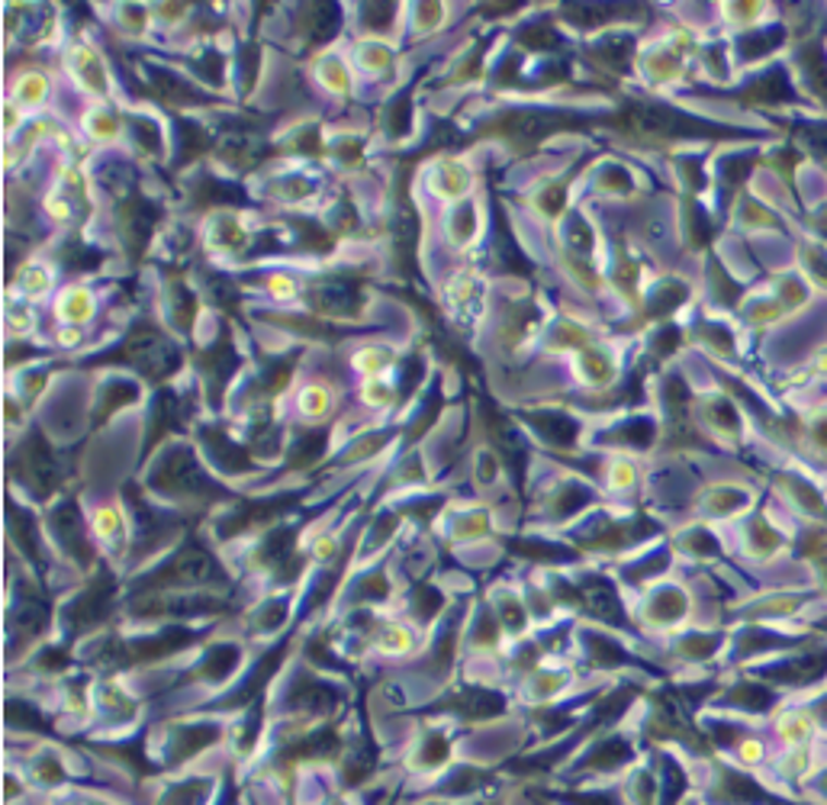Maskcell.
Here are the masks:
<instances>
[{
	"instance_id": "obj_36",
	"label": "cell",
	"mask_w": 827,
	"mask_h": 805,
	"mask_svg": "<svg viewBox=\"0 0 827 805\" xmlns=\"http://www.w3.org/2000/svg\"><path fill=\"white\" fill-rule=\"evenodd\" d=\"M290 222V229L296 232L293 235V242L300 245V248H309V252H329L332 248V232H326V225L323 222H313V220H287Z\"/></svg>"
},
{
	"instance_id": "obj_6",
	"label": "cell",
	"mask_w": 827,
	"mask_h": 805,
	"mask_svg": "<svg viewBox=\"0 0 827 805\" xmlns=\"http://www.w3.org/2000/svg\"><path fill=\"white\" fill-rule=\"evenodd\" d=\"M49 535L52 545L59 548V554L71 561L84 577L97 574V545H94V532L90 522L84 519V510L74 497H59L49 503Z\"/></svg>"
},
{
	"instance_id": "obj_8",
	"label": "cell",
	"mask_w": 827,
	"mask_h": 805,
	"mask_svg": "<svg viewBox=\"0 0 827 805\" xmlns=\"http://www.w3.org/2000/svg\"><path fill=\"white\" fill-rule=\"evenodd\" d=\"M248 564L255 574H268L277 584H293L306 564V558L300 554V525L277 522L271 528L258 532Z\"/></svg>"
},
{
	"instance_id": "obj_21",
	"label": "cell",
	"mask_w": 827,
	"mask_h": 805,
	"mask_svg": "<svg viewBox=\"0 0 827 805\" xmlns=\"http://www.w3.org/2000/svg\"><path fill=\"white\" fill-rule=\"evenodd\" d=\"M200 367L207 374V387L209 393H212V400H219L222 390H226V383L232 380V374L239 367V358L232 352V339H229V326L219 329V339H216V345H209V352L200 358Z\"/></svg>"
},
{
	"instance_id": "obj_30",
	"label": "cell",
	"mask_w": 827,
	"mask_h": 805,
	"mask_svg": "<svg viewBox=\"0 0 827 805\" xmlns=\"http://www.w3.org/2000/svg\"><path fill=\"white\" fill-rule=\"evenodd\" d=\"M390 599V577L384 568H370L367 574H357V581L348 586V606L351 609H370L377 602Z\"/></svg>"
},
{
	"instance_id": "obj_1",
	"label": "cell",
	"mask_w": 827,
	"mask_h": 805,
	"mask_svg": "<svg viewBox=\"0 0 827 805\" xmlns=\"http://www.w3.org/2000/svg\"><path fill=\"white\" fill-rule=\"evenodd\" d=\"M229 725L216 716L171 719L145 734V760L158 773H178L207 764L226 744Z\"/></svg>"
},
{
	"instance_id": "obj_40",
	"label": "cell",
	"mask_w": 827,
	"mask_h": 805,
	"mask_svg": "<svg viewBox=\"0 0 827 805\" xmlns=\"http://www.w3.org/2000/svg\"><path fill=\"white\" fill-rule=\"evenodd\" d=\"M197 200L200 204H245V194L232 184H222V181H212V178H204L197 184Z\"/></svg>"
},
{
	"instance_id": "obj_42",
	"label": "cell",
	"mask_w": 827,
	"mask_h": 805,
	"mask_svg": "<svg viewBox=\"0 0 827 805\" xmlns=\"http://www.w3.org/2000/svg\"><path fill=\"white\" fill-rule=\"evenodd\" d=\"M609 439L631 444V448H647L650 439H654V426L647 419H634V423H624L616 432H609Z\"/></svg>"
},
{
	"instance_id": "obj_22",
	"label": "cell",
	"mask_w": 827,
	"mask_h": 805,
	"mask_svg": "<svg viewBox=\"0 0 827 805\" xmlns=\"http://www.w3.org/2000/svg\"><path fill=\"white\" fill-rule=\"evenodd\" d=\"M3 722H7V732L13 734V737L20 734L26 741H36V737L49 734V729H52V722L42 712V706H36L29 699H20V696H10L3 703Z\"/></svg>"
},
{
	"instance_id": "obj_10",
	"label": "cell",
	"mask_w": 827,
	"mask_h": 805,
	"mask_svg": "<svg viewBox=\"0 0 827 805\" xmlns=\"http://www.w3.org/2000/svg\"><path fill=\"white\" fill-rule=\"evenodd\" d=\"M300 503V493H280V497H258V500H232L226 503V513L212 522V532L219 541L239 538L245 532H265L277 522H283V515L290 513Z\"/></svg>"
},
{
	"instance_id": "obj_24",
	"label": "cell",
	"mask_w": 827,
	"mask_h": 805,
	"mask_svg": "<svg viewBox=\"0 0 827 805\" xmlns=\"http://www.w3.org/2000/svg\"><path fill=\"white\" fill-rule=\"evenodd\" d=\"M576 599L589 609V615H596L599 622H621L624 612H621L619 593L616 586L609 584L606 577H589L583 584L576 586Z\"/></svg>"
},
{
	"instance_id": "obj_16",
	"label": "cell",
	"mask_w": 827,
	"mask_h": 805,
	"mask_svg": "<svg viewBox=\"0 0 827 805\" xmlns=\"http://www.w3.org/2000/svg\"><path fill=\"white\" fill-rule=\"evenodd\" d=\"M3 510H7V535H10V545H13L36 571H42V568H46L42 525L36 522V515L29 513V510H23L13 497H7Z\"/></svg>"
},
{
	"instance_id": "obj_15",
	"label": "cell",
	"mask_w": 827,
	"mask_h": 805,
	"mask_svg": "<svg viewBox=\"0 0 827 805\" xmlns=\"http://www.w3.org/2000/svg\"><path fill=\"white\" fill-rule=\"evenodd\" d=\"M361 281L351 278V275H339V278H326L319 284L309 288V306L319 309L323 316H339V319H348V316H357L361 313Z\"/></svg>"
},
{
	"instance_id": "obj_46",
	"label": "cell",
	"mask_w": 827,
	"mask_h": 805,
	"mask_svg": "<svg viewBox=\"0 0 827 805\" xmlns=\"http://www.w3.org/2000/svg\"><path fill=\"white\" fill-rule=\"evenodd\" d=\"M393 441V432H370L361 441H354V451H348L345 461H361V458H374L384 444Z\"/></svg>"
},
{
	"instance_id": "obj_25",
	"label": "cell",
	"mask_w": 827,
	"mask_h": 805,
	"mask_svg": "<svg viewBox=\"0 0 827 805\" xmlns=\"http://www.w3.org/2000/svg\"><path fill=\"white\" fill-rule=\"evenodd\" d=\"M563 126H573V120L570 117H557V113H512L499 130L509 139L535 143V139L551 136L554 130H563Z\"/></svg>"
},
{
	"instance_id": "obj_52",
	"label": "cell",
	"mask_w": 827,
	"mask_h": 805,
	"mask_svg": "<svg viewBox=\"0 0 827 805\" xmlns=\"http://www.w3.org/2000/svg\"><path fill=\"white\" fill-rule=\"evenodd\" d=\"M326 805H361V803H357V796H354V793H336V796H332Z\"/></svg>"
},
{
	"instance_id": "obj_3",
	"label": "cell",
	"mask_w": 827,
	"mask_h": 805,
	"mask_svg": "<svg viewBox=\"0 0 827 805\" xmlns=\"http://www.w3.org/2000/svg\"><path fill=\"white\" fill-rule=\"evenodd\" d=\"M145 487L151 490V497H165L171 503H200V507H212V503H232L235 497L219 487L207 471L200 467L197 454L187 444H174L165 448L148 477Z\"/></svg>"
},
{
	"instance_id": "obj_4",
	"label": "cell",
	"mask_w": 827,
	"mask_h": 805,
	"mask_svg": "<svg viewBox=\"0 0 827 805\" xmlns=\"http://www.w3.org/2000/svg\"><path fill=\"white\" fill-rule=\"evenodd\" d=\"M232 764H200L191 770L178 773H158L155 780H142L136 805H235V800L226 796V770Z\"/></svg>"
},
{
	"instance_id": "obj_12",
	"label": "cell",
	"mask_w": 827,
	"mask_h": 805,
	"mask_svg": "<svg viewBox=\"0 0 827 805\" xmlns=\"http://www.w3.org/2000/svg\"><path fill=\"white\" fill-rule=\"evenodd\" d=\"M56 609L49 606V599H42L33 589H23L13 596L10 612H7V651L10 658H23L52 625Z\"/></svg>"
},
{
	"instance_id": "obj_33",
	"label": "cell",
	"mask_w": 827,
	"mask_h": 805,
	"mask_svg": "<svg viewBox=\"0 0 827 805\" xmlns=\"http://www.w3.org/2000/svg\"><path fill=\"white\" fill-rule=\"evenodd\" d=\"M445 609V596L441 589L428 584V581H415L413 589H410V619L413 625H428L441 615Z\"/></svg>"
},
{
	"instance_id": "obj_41",
	"label": "cell",
	"mask_w": 827,
	"mask_h": 805,
	"mask_svg": "<svg viewBox=\"0 0 827 805\" xmlns=\"http://www.w3.org/2000/svg\"><path fill=\"white\" fill-rule=\"evenodd\" d=\"M207 130L200 126V123H194V120H181V161H191V158H197L200 151H207L209 148Z\"/></svg>"
},
{
	"instance_id": "obj_51",
	"label": "cell",
	"mask_w": 827,
	"mask_h": 805,
	"mask_svg": "<svg viewBox=\"0 0 827 805\" xmlns=\"http://www.w3.org/2000/svg\"><path fill=\"white\" fill-rule=\"evenodd\" d=\"M677 339H680V336H677V329H664V332H660V336L654 339V345H657V352L664 355V352L677 349Z\"/></svg>"
},
{
	"instance_id": "obj_44",
	"label": "cell",
	"mask_w": 827,
	"mask_h": 805,
	"mask_svg": "<svg viewBox=\"0 0 827 805\" xmlns=\"http://www.w3.org/2000/svg\"><path fill=\"white\" fill-rule=\"evenodd\" d=\"M293 365H296V355H290V358H271V362H265V370H262V380H265V387H268V390H280L283 383H290V377H293Z\"/></svg>"
},
{
	"instance_id": "obj_2",
	"label": "cell",
	"mask_w": 827,
	"mask_h": 805,
	"mask_svg": "<svg viewBox=\"0 0 827 805\" xmlns=\"http://www.w3.org/2000/svg\"><path fill=\"white\" fill-rule=\"evenodd\" d=\"M232 584L229 571L216 558V551L204 545L194 532L184 535V541L158 564L151 568L142 581L133 584V593L145 589H165V593H209V589H226Z\"/></svg>"
},
{
	"instance_id": "obj_38",
	"label": "cell",
	"mask_w": 827,
	"mask_h": 805,
	"mask_svg": "<svg viewBox=\"0 0 827 805\" xmlns=\"http://www.w3.org/2000/svg\"><path fill=\"white\" fill-rule=\"evenodd\" d=\"M59 258H62V265L71 268V271H94V268H100V261H104L100 248H94V245H87V242H81V239H71L69 245L59 252Z\"/></svg>"
},
{
	"instance_id": "obj_47",
	"label": "cell",
	"mask_w": 827,
	"mask_h": 805,
	"mask_svg": "<svg viewBox=\"0 0 827 805\" xmlns=\"http://www.w3.org/2000/svg\"><path fill=\"white\" fill-rule=\"evenodd\" d=\"M393 10H397L393 3H364L361 7V20L370 29H387L390 20H393Z\"/></svg>"
},
{
	"instance_id": "obj_27",
	"label": "cell",
	"mask_w": 827,
	"mask_h": 805,
	"mask_svg": "<svg viewBox=\"0 0 827 805\" xmlns=\"http://www.w3.org/2000/svg\"><path fill=\"white\" fill-rule=\"evenodd\" d=\"M222 155L229 158V161H239V164H245V168H252L255 161H262V158H268L271 155V146L262 139V133H255L248 123H239L235 130H229L226 136H222Z\"/></svg>"
},
{
	"instance_id": "obj_48",
	"label": "cell",
	"mask_w": 827,
	"mask_h": 805,
	"mask_svg": "<svg viewBox=\"0 0 827 805\" xmlns=\"http://www.w3.org/2000/svg\"><path fill=\"white\" fill-rule=\"evenodd\" d=\"M133 400H136V387H130V383H113V387H110V400H104L100 410H97V419L110 416L117 406H126V403H133Z\"/></svg>"
},
{
	"instance_id": "obj_18",
	"label": "cell",
	"mask_w": 827,
	"mask_h": 805,
	"mask_svg": "<svg viewBox=\"0 0 827 805\" xmlns=\"http://www.w3.org/2000/svg\"><path fill=\"white\" fill-rule=\"evenodd\" d=\"M158 220H161V210L151 200H145L142 194H130L123 200V207H120V232H123V242H126V248H130L133 258H142V252H145V245H148Z\"/></svg>"
},
{
	"instance_id": "obj_37",
	"label": "cell",
	"mask_w": 827,
	"mask_h": 805,
	"mask_svg": "<svg viewBox=\"0 0 827 805\" xmlns=\"http://www.w3.org/2000/svg\"><path fill=\"white\" fill-rule=\"evenodd\" d=\"M194 313H197L194 293L187 291V288H181V284H171L168 288V316H171V322L187 332L191 322H194Z\"/></svg>"
},
{
	"instance_id": "obj_35",
	"label": "cell",
	"mask_w": 827,
	"mask_h": 805,
	"mask_svg": "<svg viewBox=\"0 0 827 805\" xmlns=\"http://www.w3.org/2000/svg\"><path fill=\"white\" fill-rule=\"evenodd\" d=\"M528 419H532L535 432L545 441H551V444H570V441L576 439V423L567 419V416H557V413H535V416H528Z\"/></svg>"
},
{
	"instance_id": "obj_5",
	"label": "cell",
	"mask_w": 827,
	"mask_h": 805,
	"mask_svg": "<svg viewBox=\"0 0 827 805\" xmlns=\"http://www.w3.org/2000/svg\"><path fill=\"white\" fill-rule=\"evenodd\" d=\"M113 609H117V577L110 571H97L59 612V625L65 629V645L107 629Z\"/></svg>"
},
{
	"instance_id": "obj_50",
	"label": "cell",
	"mask_w": 827,
	"mask_h": 805,
	"mask_svg": "<svg viewBox=\"0 0 827 805\" xmlns=\"http://www.w3.org/2000/svg\"><path fill=\"white\" fill-rule=\"evenodd\" d=\"M776 42H779V29H766V33H757V36H751V39L744 42V52L757 56V52H766V49L776 46Z\"/></svg>"
},
{
	"instance_id": "obj_7",
	"label": "cell",
	"mask_w": 827,
	"mask_h": 805,
	"mask_svg": "<svg viewBox=\"0 0 827 805\" xmlns=\"http://www.w3.org/2000/svg\"><path fill=\"white\" fill-rule=\"evenodd\" d=\"M10 474L16 480H23V487L42 503L59 500L56 493L62 490V480H65V467H62L59 451L52 448V441H46L39 429H33L29 439L23 441V448L13 454Z\"/></svg>"
},
{
	"instance_id": "obj_17",
	"label": "cell",
	"mask_w": 827,
	"mask_h": 805,
	"mask_svg": "<svg viewBox=\"0 0 827 805\" xmlns=\"http://www.w3.org/2000/svg\"><path fill=\"white\" fill-rule=\"evenodd\" d=\"M200 444L207 451L212 471H219V474H252L255 471L252 448L232 441V436L222 426H204L200 429Z\"/></svg>"
},
{
	"instance_id": "obj_14",
	"label": "cell",
	"mask_w": 827,
	"mask_h": 805,
	"mask_svg": "<svg viewBox=\"0 0 827 805\" xmlns=\"http://www.w3.org/2000/svg\"><path fill=\"white\" fill-rule=\"evenodd\" d=\"M242 645L239 642H212L207 651L197 658V663L181 673V683H194V686H226L232 680V673H239L242 667Z\"/></svg>"
},
{
	"instance_id": "obj_34",
	"label": "cell",
	"mask_w": 827,
	"mask_h": 805,
	"mask_svg": "<svg viewBox=\"0 0 827 805\" xmlns=\"http://www.w3.org/2000/svg\"><path fill=\"white\" fill-rule=\"evenodd\" d=\"M413 629L415 625H400V622H384L374 635V648L384 658H406L413 651Z\"/></svg>"
},
{
	"instance_id": "obj_26",
	"label": "cell",
	"mask_w": 827,
	"mask_h": 805,
	"mask_svg": "<svg viewBox=\"0 0 827 805\" xmlns=\"http://www.w3.org/2000/svg\"><path fill=\"white\" fill-rule=\"evenodd\" d=\"M342 26V7L339 3H306L300 7V29L313 46L329 42Z\"/></svg>"
},
{
	"instance_id": "obj_23",
	"label": "cell",
	"mask_w": 827,
	"mask_h": 805,
	"mask_svg": "<svg viewBox=\"0 0 827 805\" xmlns=\"http://www.w3.org/2000/svg\"><path fill=\"white\" fill-rule=\"evenodd\" d=\"M326 451H329V426L296 429L290 444H287V467L309 471V467H316L326 458Z\"/></svg>"
},
{
	"instance_id": "obj_31",
	"label": "cell",
	"mask_w": 827,
	"mask_h": 805,
	"mask_svg": "<svg viewBox=\"0 0 827 805\" xmlns=\"http://www.w3.org/2000/svg\"><path fill=\"white\" fill-rule=\"evenodd\" d=\"M145 74L151 77L155 94H158L161 100H168V103H184V107H191V103H207V97H204L200 90H194L187 81H181L178 74L161 69V65H145Z\"/></svg>"
},
{
	"instance_id": "obj_13",
	"label": "cell",
	"mask_w": 827,
	"mask_h": 805,
	"mask_svg": "<svg viewBox=\"0 0 827 805\" xmlns=\"http://www.w3.org/2000/svg\"><path fill=\"white\" fill-rule=\"evenodd\" d=\"M631 123L650 136H673V139H683V136H702V133H718L712 123H702V120H692L680 110H670V107H657V103H634L628 110Z\"/></svg>"
},
{
	"instance_id": "obj_32",
	"label": "cell",
	"mask_w": 827,
	"mask_h": 805,
	"mask_svg": "<svg viewBox=\"0 0 827 805\" xmlns=\"http://www.w3.org/2000/svg\"><path fill=\"white\" fill-rule=\"evenodd\" d=\"M400 522H403V515L397 513V510H380V513L370 515V522L364 525V535H361V554H377V551H384L390 541H393V535L400 532Z\"/></svg>"
},
{
	"instance_id": "obj_19",
	"label": "cell",
	"mask_w": 827,
	"mask_h": 805,
	"mask_svg": "<svg viewBox=\"0 0 827 805\" xmlns=\"http://www.w3.org/2000/svg\"><path fill=\"white\" fill-rule=\"evenodd\" d=\"M438 709L441 712H451L458 719H471V722H483V719H492L502 712V696L492 693V690H483V686H461L458 693L438 699ZM435 709V712H438Z\"/></svg>"
},
{
	"instance_id": "obj_39",
	"label": "cell",
	"mask_w": 827,
	"mask_h": 805,
	"mask_svg": "<svg viewBox=\"0 0 827 805\" xmlns=\"http://www.w3.org/2000/svg\"><path fill=\"white\" fill-rule=\"evenodd\" d=\"M413 126V87H406L397 100H390L387 107V133L390 136H406Z\"/></svg>"
},
{
	"instance_id": "obj_9",
	"label": "cell",
	"mask_w": 827,
	"mask_h": 805,
	"mask_svg": "<svg viewBox=\"0 0 827 805\" xmlns=\"http://www.w3.org/2000/svg\"><path fill=\"white\" fill-rule=\"evenodd\" d=\"M104 362H123L126 367H133V370L151 377V380H161L171 370H178L181 352L161 329L138 322L136 329L123 339V345L113 355H107Z\"/></svg>"
},
{
	"instance_id": "obj_43",
	"label": "cell",
	"mask_w": 827,
	"mask_h": 805,
	"mask_svg": "<svg viewBox=\"0 0 827 805\" xmlns=\"http://www.w3.org/2000/svg\"><path fill=\"white\" fill-rule=\"evenodd\" d=\"M586 642L593 648V660L603 663V667H616V663L624 660V648H621L619 642H612L609 635H589Z\"/></svg>"
},
{
	"instance_id": "obj_20",
	"label": "cell",
	"mask_w": 827,
	"mask_h": 805,
	"mask_svg": "<svg viewBox=\"0 0 827 805\" xmlns=\"http://www.w3.org/2000/svg\"><path fill=\"white\" fill-rule=\"evenodd\" d=\"M406 171L410 164L403 168L400 174V200H397V217H393V248H397V261H400V271L410 278L415 265V235H418V220H415L413 204L406 197Z\"/></svg>"
},
{
	"instance_id": "obj_45",
	"label": "cell",
	"mask_w": 827,
	"mask_h": 805,
	"mask_svg": "<svg viewBox=\"0 0 827 805\" xmlns=\"http://www.w3.org/2000/svg\"><path fill=\"white\" fill-rule=\"evenodd\" d=\"M130 130H133V139H136L138 146L145 148L148 155H158V151H161V133H158V126H155L151 120L133 117V120H130Z\"/></svg>"
},
{
	"instance_id": "obj_28",
	"label": "cell",
	"mask_w": 827,
	"mask_h": 805,
	"mask_svg": "<svg viewBox=\"0 0 827 805\" xmlns=\"http://www.w3.org/2000/svg\"><path fill=\"white\" fill-rule=\"evenodd\" d=\"M191 416V410L184 406V400L174 390H161L155 413H151V426H148V439H145V451H155V441H161L171 429H181V423Z\"/></svg>"
},
{
	"instance_id": "obj_49",
	"label": "cell",
	"mask_w": 827,
	"mask_h": 805,
	"mask_svg": "<svg viewBox=\"0 0 827 805\" xmlns=\"http://www.w3.org/2000/svg\"><path fill=\"white\" fill-rule=\"evenodd\" d=\"M418 377H422V358H406L403 365H400V393L403 397H410L415 390V383H418Z\"/></svg>"
},
{
	"instance_id": "obj_11",
	"label": "cell",
	"mask_w": 827,
	"mask_h": 805,
	"mask_svg": "<svg viewBox=\"0 0 827 805\" xmlns=\"http://www.w3.org/2000/svg\"><path fill=\"white\" fill-rule=\"evenodd\" d=\"M142 703L120 683V680H104L94 686V719L97 732L107 737V744L130 741L133 729L138 725Z\"/></svg>"
},
{
	"instance_id": "obj_29",
	"label": "cell",
	"mask_w": 827,
	"mask_h": 805,
	"mask_svg": "<svg viewBox=\"0 0 827 805\" xmlns=\"http://www.w3.org/2000/svg\"><path fill=\"white\" fill-rule=\"evenodd\" d=\"M290 615H293L290 596L277 593V596H268V599H258V602H255V609L248 612V629H252L255 635H275L280 629H287Z\"/></svg>"
}]
</instances>
